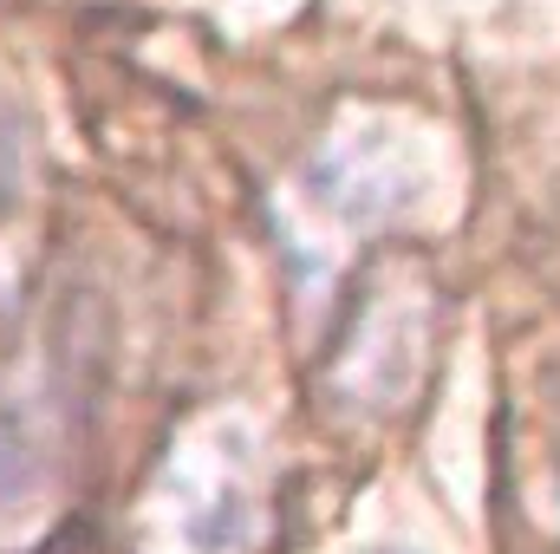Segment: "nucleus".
I'll return each mask as SVG.
<instances>
[{"label": "nucleus", "mask_w": 560, "mask_h": 554, "mask_svg": "<svg viewBox=\"0 0 560 554\" xmlns=\"http://www.w3.org/2000/svg\"><path fill=\"white\" fill-rule=\"evenodd\" d=\"M150 529L163 554H242L261 535L255 503V457L242 430H215L209 443L183 450L150 503Z\"/></svg>", "instance_id": "1"}, {"label": "nucleus", "mask_w": 560, "mask_h": 554, "mask_svg": "<svg viewBox=\"0 0 560 554\" xmlns=\"http://www.w3.org/2000/svg\"><path fill=\"white\" fill-rule=\"evenodd\" d=\"M33 489H39V450L20 437L13 417H0V522L20 516L33 503Z\"/></svg>", "instance_id": "2"}]
</instances>
